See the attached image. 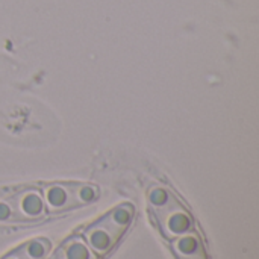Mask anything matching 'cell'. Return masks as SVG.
<instances>
[{"label": "cell", "instance_id": "cell-5", "mask_svg": "<svg viewBox=\"0 0 259 259\" xmlns=\"http://www.w3.org/2000/svg\"><path fill=\"white\" fill-rule=\"evenodd\" d=\"M173 252L178 259H208L200 238L193 232L175 238Z\"/></svg>", "mask_w": 259, "mask_h": 259}, {"label": "cell", "instance_id": "cell-3", "mask_svg": "<svg viewBox=\"0 0 259 259\" xmlns=\"http://www.w3.org/2000/svg\"><path fill=\"white\" fill-rule=\"evenodd\" d=\"M47 208L53 212H62L94 202L99 197V188L80 182H55L42 187Z\"/></svg>", "mask_w": 259, "mask_h": 259}, {"label": "cell", "instance_id": "cell-7", "mask_svg": "<svg viewBox=\"0 0 259 259\" xmlns=\"http://www.w3.org/2000/svg\"><path fill=\"white\" fill-rule=\"evenodd\" d=\"M50 250V243L46 238H35L24 244H21L18 249L8 253L3 259H44Z\"/></svg>", "mask_w": 259, "mask_h": 259}, {"label": "cell", "instance_id": "cell-6", "mask_svg": "<svg viewBox=\"0 0 259 259\" xmlns=\"http://www.w3.org/2000/svg\"><path fill=\"white\" fill-rule=\"evenodd\" d=\"M49 259H97L91 249L82 241L80 237L74 235L65 240Z\"/></svg>", "mask_w": 259, "mask_h": 259}, {"label": "cell", "instance_id": "cell-2", "mask_svg": "<svg viewBox=\"0 0 259 259\" xmlns=\"http://www.w3.org/2000/svg\"><path fill=\"white\" fill-rule=\"evenodd\" d=\"M135 209L131 203H121L100 217L83 231L88 246L97 255H108L126 234L134 220Z\"/></svg>", "mask_w": 259, "mask_h": 259}, {"label": "cell", "instance_id": "cell-1", "mask_svg": "<svg viewBox=\"0 0 259 259\" xmlns=\"http://www.w3.org/2000/svg\"><path fill=\"white\" fill-rule=\"evenodd\" d=\"M149 212L159 228V232L168 238H178L184 234L191 232L193 219L184 205L165 188L152 187L149 191Z\"/></svg>", "mask_w": 259, "mask_h": 259}, {"label": "cell", "instance_id": "cell-4", "mask_svg": "<svg viewBox=\"0 0 259 259\" xmlns=\"http://www.w3.org/2000/svg\"><path fill=\"white\" fill-rule=\"evenodd\" d=\"M44 217V202L36 190H24L0 202V222L26 223Z\"/></svg>", "mask_w": 259, "mask_h": 259}]
</instances>
